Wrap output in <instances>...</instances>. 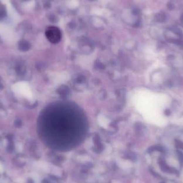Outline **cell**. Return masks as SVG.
Here are the masks:
<instances>
[{
  "mask_svg": "<svg viewBox=\"0 0 183 183\" xmlns=\"http://www.w3.org/2000/svg\"><path fill=\"white\" fill-rule=\"evenodd\" d=\"M46 35L47 39L52 43H57L61 39V32L58 28L54 26L49 27L47 29Z\"/></svg>",
  "mask_w": 183,
  "mask_h": 183,
  "instance_id": "1",
  "label": "cell"
},
{
  "mask_svg": "<svg viewBox=\"0 0 183 183\" xmlns=\"http://www.w3.org/2000/svg\"><path fill=\"white\" fill-rule=\"evenodd\" d=\"M13 89L22 96H26V98L30 97V93L28 85L24 82H17L13 86Z\"/></svg>",
  "mask_w": 183,
  "mask_h": 183,
  "instance_id": "2",
  "label": "cell"
},
{
  "mask_svg": "<svg viewBox=\"0 0 183 183\" xmlns=\"http://www.w3.org/2000/svg\"><path fill=\"white\" fill-rule=\"evenodd\" d=\"M6 15V10L4 8L3 6H0V20L2 19Z\"/></svg>",
  "mask_w": 183,
  "mask_h": 183,
  "instance_id": "3",
  "label": "cell"
},
{
  "mask_svg": "<svg viewBox=\"0 0 183 183\" xmlns=\"http://www.w3.org/2000/svg\"><path fill=\"white\" fill-rule=\"evenodd\" d=\"M170 113V111L169 110H167L165 111V114H166V115H169Z\"/></svg>",
  "mask_w": 183,
  "mask_h": 183,
  "instance_id": "4",
  "label": "cell"
}]
</instances>
